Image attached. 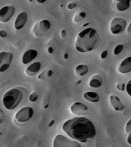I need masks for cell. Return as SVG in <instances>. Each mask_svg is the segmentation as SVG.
<instances>
[{"label": "cell", "instance_id": "cell-1", "mask_svg": "<svg viewBox=\"0 0 131 147\" xmlns=\"http://www.w3.org/2000/svg\"><path fill=\"white\" fill-rule=\"evenodd\" d=\"M62 130L71 138L82 143H86L89 139L96 136V129L92 121L83 117L67 120L64 124Z\"/></svg>", "mask_w": 131, "mask_h": 147}, {"label": "cell", "instance_id": "cell-2", "mask_svg": "<svg viewBox=\"0 0 131 147\" xmlns=\"http://www.w3.org/2000/svg\"><path fill=\"white\" fill-rule=\"evenodd\" d=\"M98 42L99 36L97 31L92 28H88L78 34L75 47L77 51L86 53L94 50L98 44Z\"/></svg>", "mask_w": 131, "mask_h": 147}, {"label": "cell", "instance_id": "cell-3", "mask_svg": "<svg viewBox=\"0 0 131 147\" xmlns=\"http://www.w3.org/2000/svg\"><path fill=\"white\" fill-rule=\"evenodd\" d=\"M22 99H23V93L18 88L11 89L3 96V105L7 109L13 110L17 107Z\"/></svg>", "mask_w": 131, "mask_h": 147}, {"label": "cell", "instance_id": "cell-4", "mask_svg": "<svg viewBox=\"0 0 131 147\" xmlns=\"http://www.w3.org/2000/svg\"><path fill=\"white\" fill-rule=\"evenodd\" d=\"M51 22L47 20H41L35 24L33 27V32L36 37L43 36L51 28Z\"/></svg>", "mask_w": 131, "mask_h": 147}, {"label": "cell", "instance_id": "cell-5", "mask_svg": "<svg viewBox=\"0 0 131 147\" xmlns=\"http://www.w3.org/2000/svg\"><path fill=\"white\" fill-rule=\"evenodd\" d=\"M127 22L124 19L117 17L113 19L110 24V30L113 34H119L124 30Z\"/></svg>", "mask_w": 131, "mask_h": 147}, {"label": "cell", "instance_id": "cell-6", "mask_svg": "<svg viewBox=\"0 0 131 147\" xmlns=\"http://www.w3.org/2000/svg\"><path fill=\"white\" fill-rule=\"evenodd\" d=\"M34 110L29 107H24L20 109L15 115V120L18 122H26L32 117Z\"/></svg>", "mask_w": 131, "mask_h": 147}, {"label": "cell", "instance_id": "cell-7", "mask_svg": "<svg viewBox=\"0 0 131 147\" xmlns=\"http://www.w3.org/2000/svg\"><path fill=\"white\" fill-rule=\"evenodd\" d=\"M13 58V55L10 52H1L0 53V72L6 71L9 68Z\"/></svg>", "mask_w": 131, "mask_h": 147}, {"label": "cell", "instance_id": "cell-8", "mask_svg": "<svg viewBox=\"0 0 131 147\" xmlns=\"http://www.w3.org/2000/svg\"><path fill=\"white\" fill-rule=\"evenodd\" d=\"M53 146L54 147L60 146H80V144L74 141H71L69 139L65 137L62 135H58L56 136L54 140Z\"/></svg>", "mask_w": 131, "mask_h": 147}, {"label": "cell", "instance_id": "cell-9", "mask_svg": "<svg viewBox=\"0 0 131 147\" xmlns=\"http://www.w3.org/2000/svg\"><path fill=\"white\" fill-rule=\"evenodd\" d=\"M15 12V8L13 5L3 7L0 9V21L2 22H7L13 17Z\"/></svg>", "mask_w": 131, "mask_h": 147}, {"label": "cell", "instance_id": "cell-10", "mask_svg": "<svg viewBox=\"0 0 131 147\" xmlns=\"http://www.w3.org/2000/svg\"><path fill=\"white\" fill-rule=\"evenodd\" d=\"M70 110L73 114H86L88 110V107L81 103H76L71 107Z\"/></svg>", "mask_w": 131, "mask_h": 147}, {"label": "cell", "instance_id": "cell-11", "mask_svg": "<svg viewBox=\"0 0 131 147\" xmlns=\"http://www.w3.org/2000/svg\"><path fill=\"white\" fill-rule=\"evenodd\" d=\"M28 20V15L26 12H22L16 17L15 22V27L16 30H20L25 26Z\"/></svg>", "mask_w": 131, "mask_h": 147}, {"label": "cell", "instance_id": "cell-12", "mask_svg": "<svg viewBox=\"0 0 131 147\" xmlns=\"http://www.w3.org/2000/svg\"><path fill=\"white\" fill-rule=\"evenodd\" d=\"M38 51L35 49H29L27 51L24 53L22 57V63L24 64H27L30 63V62L35 59L38 56Z\"/></svg>", "mask_w": 131, "mask_h": 147}, {"label": "cell", "instance_id": "cell-13", "mask_svg": "<svg viewBox=\"0 0 131 147\" xmlns=\"http://www.w3.org/2000/svg\"><path fill=\"white\" fill-rule=\"evenodd\" d=\"M119 71L122 74H126L131 72V57H127L122 61L119 65Z\"/></svg>", "mask_w": 131, "mask_h": 147}, {"label": "cell", "instance_id": "cell-14", "mask_svg": "<svg viewBox=\"0 0 131 147\" xmlns=\"http://www.w3.org/2000/svg\"><path fill=\"white\" fill-rule=\"evenodd\" d=\"M110 101L113 108L116 111H121L124 108V105L119 98L114 95H112L110 97Z\"/></svg>", "mask_w": 131, "mask_h": 147}, {"label": "cell", "instance_id": "cell-15", "mask_svg": "<svg viewBox=\"0 0 131 147\" xmlns=\"http://www.w3.org/2000/svg\"><path fill=\"white\" fill-rule=\"evenodd\" d=\"M41 64L39 62H35L28 66L26 70V74L28 76H33L35 75L41 68Z\"/></svg>", "mask_w": 131, "mask_h": 147}, {"label": "cell", "instance_id": "cell-16", "mask_svg": "<svg viewBox=\"0 0 131 147\" xmlns=\"http://www.w3.org/2000/svg\"><path fill=\"white\" fill-rule=\"evenodd\" d=\"M131 0H115V7L119 11H124L130 7V2Z\"/></svg>", "mask_w": 131, "mask_h": 147}, {"label": "cell", "instance_id": "cell-17", "mask_svg": "<svg viewBox=\"0 0 131 147\" xmlns=\"http://www.w3.org/2000/svg\"><path fill=\"white\" fill-rule=\"evenodd\" d=\"M102 84V78L99 75L96 74L92 76L89 81V85L91 87H100Z\"/></svg>", "mask_w": 131, "mask_h": 147}, {"label": "cell", "instance_id": "cell-18", "mask_svg": "<svg viewBox=\"0 0 131 147\" xmlns=\"http://www.w3.org/2000/svg\"><path fill=\"white\" fill-rule=\"evenodd\" d=\"M85 99L92 103H97L100 100V97L95 92H86L83 95Z\"/></svg>", "mask_w": 131, "mask_h": 147}, {"label": "cell", "instance_id": "cell-19", "mask_svg": "<svg viewBox=\"0 0 131 147\" xmlns=\"http://www.w3.org/2000/svg\"><path fill=\"white\" fill-rule=\"evenodd\" d=\"M89 67L85 64H79L76 68V73L77 76H83L87 74Z\"/></svg>", "mask_w": 131, "mask_h": 147}, {"label": "cell", "instance_id": "cell-20", "mask_svg": "<svg viewBox=\"0 0 131 147\" xmlns=\"http://www.w3.org/2000/svg\"><path fill=\"white\" fill-rule=\"evenodd\" d=\"M85 16H86L85 13H80L77 14V15H76V16H74L73 20H74L75 22H79L80 21H81V20H83V19L85 17Z\"/></svg>", "mask_w": 131, "mask_h": 147}, {"label": "cell", "instance_id": "cell-21", "mask_svg": "<svg viewBox=\"0 0 131 147\" xmlns=\"http://www.w3.org/2000/svg\"><path fill=\"white\" fill-rule=\"evenodd\" d=\"M123 45H118L115 47V49H114V53L115 55H119L122 52V51L123 50Z\"/></svg>", "mask_w": 131, "mask_h": 147}, {"label": "cell", "instance_id": "cell-22", "mask_svg": "<svg viewBox=\"0 0 131 147\" xmlns=\"http://www.w3.org/2000/svg\"><path fill=\"white\" fill-rule=\"evenodd\" d=\"M38 99V95L37 93L35 92H33L31 95H30V97H29V100L31 102H35L36 101L37 99Z\"/></svg>", "mask_w": 131, "mask_h": 147}, {"label": "cell", "instance_id": "cell-23", "mask_svg": "<svg viewBox=\"0 0 131 147\" xmlns=\"http://www.w3.org/2000/svg\"><path fill=\"white\" fill-rule=\"evenodd\" d=\"M125 131L127 133H131V119L128 121L125 127Z\"/></svg>", "mask_w": 131, "mask_h": 147}, {"label": "cell", "instance_id": "cell-24", "mask_svg": "<svg viewBox=\"0 0 131 147\" xmlns=\"http://www.w3.org/2000/svg\"><path fill=\"white\" fill-rule=\"evenodd\" d=\"M126 89H127V92L130 96H131V80L127 83V87H126Z\"/></svg>", "mask_w": 131, "mask_h": 147}, {"label": "cell", "instance_id": "cell-25", "mask_svg": "<svg viewBox=\"0 0 131 147\" xmlns=\"http://www.w3.org/2000/svg\"><path fill=\"white\" fill-rule=\"evenodd\" d=\"M117 89L120 91H124V84H117Z\"/></svg>", "mask_w": 131, "mask_h": 147}, {"label": "cell", "instance_id": "cell-26", "mask_svg": "<svg viewBox=\"0 0 131 147\" xmlns=\"http://www.w3.org/2000/svg\"><path fill=\"white\" fill-rule=\"evenodd\" d=\"M3 116H4V113H3V111L2 110L1 108H0V124L3 122Z\"/></svg>", "mask_w": 131, "mask_h": 147}, {"label": "cell", "instance_id": "cell-27", "mask_svg": "<svg viewBox=\"0 0 131 147\" xmlns=\"http://www.w3.org/2000/svg\"><path fill=\"white\" fill-rule=\"evenodd\" d=\"M76 7V3H71L70 4H68V9H73V8Z\"/></svg>", "mask_w": 131, "mask_h": 147}, {"label": "cell", "instance_id": "cell-28", "mask_svg": "<svg viewBox=\"0 0 131 147\" xmlns=\"http://www.w3.org/2000/svg\"><path fill=\"white\" fill-rule=\"evenodd\" d=\"M7 35V33H6V32L4 31V30H1V31H0V37H2V38H6Z\"/></svg>", "mask_w": 131, "mask_h": 147}, {"label": "cell", "instance_id": "cell-29", "mask_svg": "<svg viewBox=\"0 0 131 147\" xmlns=\"http://www.w3.org/2000/svg\"><path fill=\"white\" fill-rule=\"evenodd\" d=\"M107 56H108V51H104L101 53L102 58H105Z\"/></svg>", "mask_w": 131, "mask_h": 147}, {"label": "cell", "instance_id": "cell-30", "mask_svg": "<svg viewBox=\"0 0 131 147\" xmlns=\"http://www.w3.org/2000/svg\"><path fill=\"white\" fill-rule=\"evenodd\" d=\"M127 142H128V144H131V133H130L129 135H128V138H127Z\"/></svg>", "mask_w": 131, "mask_h": 147}, {"label": "cell", "instance_id": "cell-31", "mask_svg": "<svg viewBox=\"0 0 131 147\" xmlns=\"http://www.w3.org/2000/svg\"><path fill=\"white\" fill-rule=\"evenodd\" d=\"M60 35L62 38H64V37L66 36V31H65L64 30H62V32H61L60 33Z\"/></svg>", "mask_w": 131, "mask_h": 147}, {"label": "cell", "instance_id": "cell-32", "mask_svg": "<svg viewBox=\"0 0 131 147\" xmlns=\"http://www.w3.org/2000/svg\"><path fill=\"white\" fill-rule=\"evenodd\" d=\"M46 1L47 0H37V2L39 3H44V2H46Z\"/></svg>", "mask_w": 131, "mask_h": 147}, {"label": "cell", "instance_id": "cell-33", "mask_svg": "<svg viewBox=\"0 0 131 147\" xmlns=\"http://www.w3.org/2000/svg\"><path fill=\"white\" fill-rule=\"evenodd\" d=\"M48 51H49V53H52L53 52V49L52 47H49V49H48Z\"/></svg>", "mask_w": 131, "mask_h": 147}, {"label": "cell", "instance_id": "cell-34", "mask_svg": "<svg viewBox=\"0 0 131 147\" xmlns=\"http://www.w3.org/2000/svg\"><path fill=\"white\" fill-rule=\"evenodd\" d=\"M52 70H48V76H51L52 75Z\"/></svg>", "mask_w": 131, "mask_h": 147}, {"label": "cell", "instance_id": "cell-35", "mask_svg": "<svg viewBox=\"0 0 131 147\" xmlns=\"http://www.w3.org/2000/svg\"><path fill=\"white\" fill-rule=\"evenodd\" d=\"M54 120H53V121H51V123H50V124H49V127H51V126H52V125H53V124H54Z\"/></svg>", "mask_w": 131, "mask_h": 147}, {"label": "cell", "instance_id": "cell-36", "mask_svg": "<svg viewBox=\"0 0 131 147\" xmlns=\"http://www.w3.org/2000/svg\"><path fill=\"white\" fill-rule=\"evenodd\" d=\"M131 31V22L130 23V25L129 26H128V32H130Z\"/></svg>", "mask_w": 131, "mask_h": 147}, {"label": "cell", "instance_id": "cell-37", "mask_svg": "<svg viewBox=\"0 0 131 147\" xmlns=\"http://www.w3.org/2000/svg\"><path fill=\"white\" fill-rule=\"evenodd\" d=\"M2 133L0 132V136H1V135H2Z\"/></svg>", "mask_w": 131, "mask_h": 147}]
</instances>
